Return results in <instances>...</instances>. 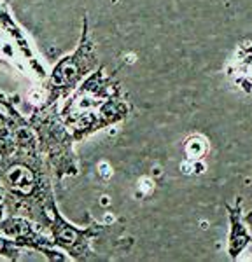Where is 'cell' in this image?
Masks as SVG:
<instances>
[{
    "instance_id": "obj_10",
    "label": "cell",
    "mask_w": 252,
    "mask_h": 262,
    "mask_svg": "<svg viewBox=\"0 0 252 262\" xmlns=\"http://www.w3.org/2000/svg\"><path fill=\"white\" fill-rule=\"evenodd\" d=\"M6 213H7L6 205H4V203H0V224H2V221L6 219Z\"/></svg>"
},
{
    "instance_id": "obj_6",
    "label": "cell",
    "mask_w": 252,
    "mask_h": 262,
    "mask_svg": "<svg viewBox=\"0 0 252 262\" xmlns=\"http://www.w3.org/2000/svg\"><path fill=\"white\" fill-rule=\"evenodd\" d=\"M0 232L12 238L19 247L42 253L46 259L51 262L69 259V255H65V252L54 245L51 232L42 229L39 224L27 217L7 213V217L0 224Z\"/></svg>"
},
{
    "instance_id": "obj_1",
    "label": "cell",
    "mask_w": 252,
    "mask_h": 262,
    "mask_svg": "<svg viewBox=\"0 0 252 262\" xmlns=\"http://www.w3.org/2000/svg\"><path fill=\"white\" fill-rule=\"evenodd\" d=\"M54 173L39 150L37 135L11 98L0 95V185L6 210L49 231L53 222Z\"/></svg>"
},
{
    "instance_id": "obj_7",
    "label": "cell",
    "mask_w": 252,
    "mask_h": 262,
    "mask_svg": "<svg viewBox=\"0 0 252 262\" xmlns=\"http://www.w3.org/2000/svg\"><path fill=\"white\" fill-rule=\"evenodd\" d=\"M229 213L231 231H229V243H228V253L231 259H238V255L245 250V247L250 243V234L247 231V226L242 219V206L237 205L235 208L226 206Z\"/></svg>"
},
{
    "instance_id": "obj_8",
    "label": "cell",
    "mask_w": 252,
    "mask_h": 262,
    "mask_svg": "<svg viewBox=\"0 0 252 262\" xmlns=\"http://www.w3.org/2000/svg\"><path fill=\"white\" fill-rule=\"evenodd\" d=\"M0 25H2L4 30L9 32V35L16 40V44H18L19 51L23 53V56L28 58V60H30L33 65H35V58H33V54H32V49H30V46H28L27 37H25L23 30H21V28L18 27V23L12 19V16L9 14V12H7V9H6V6H4V4H0Z\"/></svg>"
},
{
    "instance_id": "obj_3",
    "label": "cell",
    "mask_w": 252,
    "mask_h": 262,
    "mask_svg": "<svg viewBox=\"0 0 252 262\" xmlns=\"http://www.w3.org/2000/svg\"><path fill=\"white\" fill-rule=\"evenodd\" d=\"M32 129L37 135L39 150L54 173V179L60 182L65 177L79 173L77 158L74 154V137L67 128L58 103L35 107L28 117Z\"/></svg>"
},
{
    "instance_id": "obj_4",
    "label": "cell",
    "mask_w": 252,
    "mask_h": 262,
    "mask_svg": "<svg viewBox=\"0 0 252 262\" xmlns=\"http://www.w3.org/2000/svg\"><path fill=\"white\" fill-rule=\"evenodd\" d=\"M98 67L96 46L90 35V23L88 16H82V32L77 46L70 54L63 56L46 81V105L58 103L60 100L69 98L72 93L82 84L84 79L93 74Z\"/></svg>"
},
{
    "instance_id": "obj_11",
    "label": "cell",
    "mask_w": 252,
    "mask_h": 262,
    "mask_svg": "<svg viewBox=\"0 0 252 262\" xmlns=\"http://www.w3.org/2000/svg\"><path fill=\"white\" fill-rule=\"evenodd\" d=\"M4 200H6V192H4V187L0 185V203H4Z\"/></svg>"
},
{
    "instance_id": "obj_2",
    "label": "cell",
    "mask_w": 252,
    "mask_h": 262,
    "mask_svg": "<svg viewBox=\"0 0 252 262\" xmlns=\"http://www.w3.org/2000/svg\"><path fill=\"white\" fill-rule=\"evenodd\" d=\"M60 112L74 140L81 142L96 131L126 119L130 101L121 84L100 67L67 98Z\"/></svg>"
},
{
    "instance_id": "obj_9",
    "label": "cell",
    "mask_w": 252,
    "mask_h": 262,
    "mask_svg": "<svg viewBox=\"0 0 252 262\" xmlns=\"http://www.w3.org/2000/svg\"><path fill=\"white\" fill-rule=\"evenodd\" d=\"M23 250H25V248L19 247L14 239L0 232V257L14 262V260L21 259V253H23Z\"/></svg>"
},
{
    "instance_id": "obj_5",
    "label": "cell",
    "mask_w": 252,
    "mask_h": 262,
    "mask_svg": "<svg viewBox=\"0 0 252 262\" xmlns=\"http://www.w3.org/2000/svg\"><path fill=\"white\" fill-rule=\"evenodd\" d=\"M53 222L49 227V232L53 236V242L60 250H63L70 259L75 260H96L98 255L95 253L93 243L98 242L102 227L96 222L91 221L90 217V226L86 227H77L69 221H65V217L60 213L58 206L54 205L53 210Z\"/></svg>"
}]
</instances>
